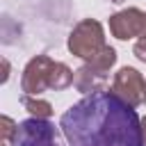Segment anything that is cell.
<instances>
[{
	"label": "cell",
	"mask_w": 146,
	"mask_h": 146,
	"mask_svg": "<svg viewBox=\"0 0 146 146\" xmlns=\"http://www.w3.org/2000/svg\"><path fill=\"white\" fill-rule=\"evenodd\" d=\"M68 146H146L141 119L114 91H94L73 103L59 119Z\"/></svg>",
	"instance_id": "1"
},
{
	"label": "cell",
	"mask_w": 146,
	"mask_h": 146,
	"mask_svg": "<svg viewBox=\"0 0 146 146\" xmlns=\"http://www.w3.org/2000/svg\"><path fill=\"white\" fill-rule=\"evenodd\" d=\"M66 46H68V52L89 62L94 59L107 43H105V30H103V23H98L96 18H82L68 34L66 39Z\"/></svg>",
	"instance_id": "2"
},
{
	"label": "cell",
	"mask_w": 146,
	"mask_h": 146,
	"mask_svg": "<svg viewBox=\"0 0 146 146\" xmlns=\"http://www.w3.org/2000/svg\"><path fill=\"white\" fill-rule=\"evenodd\" d=\"M11 146H59L57 128L48 119L30 116L18 123V130H16Z\"/></svg>",
	"instance_id": "3"
},
{
	"label": "cell",
	"mask_w": 146,
	"mask_h": 146,
	"mask_svg": "<svg viewBox=\"0 0 146 146\" xmlns=\"http://www.w3.org/2000/svg\"><path fill=\"white\" fill-rule=\"evenodd\" d=\"M112 91L116 96H121L128 105L132 107H141L146 105V80L144 75L132 68V66H121L116 73H114V80H112Z\"/></svg>",
	"instance_id": "4"
},
{
	"label": "cell",
	"mask_w": 146,
	"mask_h": 146,
	"mask_svg": "<svg viewBox=\"0 0 146 146\" xmlns=\"http://www.w3.org/2000/svg\"><path fill=\"white\" fill-rule=\"evenodd\" d=\"M107 25H110V34L119 41H128L132 36L146 39V11L137 7H128L112 14Z\"/></svg>",
	"instance_id": "5"
},
{
	"label": "cell",
	"mask_w": 146,
	"mask_h": 146,
	"mask_svg": "<svg viewBox=\"0 0 146 146\" xmlns=\"http://www.w3.org/2000/svg\"><path fill=\"white\" fill-rule=\"evenodd\" d=\"M55 66V59H50L48 55H34L21 75V89L23 94L30 96H39L41 91L50 89V71Z\"/></svg>",
	"instance_id": "6"
},
{
	"label": "cell",
	"mask_w": 146,
	"mask_h": 146,
	"mask_svg": "<svg viewBox=\"0 0 146 146\" xmlns=\"http://www.w3.org/2000/svg\"><path fill=\"white\" fill-rule=\"evenodd\" d=\"M107 84V73L98 71L96 66H91L89 62H84L80 68H75L73 75V87L80 94H94V91H103Z\"/></svg>",
	"instance_id": "7"
},
{
	"label": "cell",
	"mask_w": 146,
	"mask_h": 146,
	"mask_svg": "<svg viewBox=\"0 0 146 146\" xmlns=\"http://www.w3.org/2000/svg\"><path fill=\"white\" fill-rule=\"evenodd\" d=\"M73 75H75V71H71L64 62H55V66L50 71V89L52 91L68 89L73 84Z\"/></svg>",
	"instance_id": "8"
},
{
	"label": "cell",
	"mask_w": 146,
	"mask_h": 146,
	"mask_svg": "<svg viewBox=\"0 0 146 146\" xmlns=\"http://www.w3.org/2000/svg\"><path fill=\"white\" fill-rule=\"evenodd\" d=\"M21 105L36 119H50L52 116V105L39 96H30V94H23L21 96Z\"/></svg>",
	"instance_id": "9"
},
{
	"label": "cell",
	"mask_w": 146,
	"mask_h": 146,
	"mask_svg": "<svg viewBox=\"0 0 146 146\" xmlns=\"http://www.w3.org/2000/svg\"><path fill=\"white\" fill-rule=\"evenodd\" d=\"M89 64L91 66H96L98 71H103V73H110V68L116 64V50L112 48V46H105L94 59H89Z\"/></svg>",
	"instance_id": "10"
},
{
	"label": "cell",
	"mask_w": 146,
	"mask_h": 146,
	"mask_svg": "<svg viewBox=\"0 0 146 146\" xmlns=\"http://www.w3.org/2000/svg\"><path fill=\"white\" fill-rule=\"evenodd\" d=\"M16 130H18V123L11 116L2 114L0 116V144H11L16 137Z\"/></svg>",
	"instance_id": "11"
},
{
	"label": "cell",
	"mask_w": 146,
	"mask_h": 146,
	"mask_svg": "<svg viewBox=\"0 0 146 146\" xmlns=\"http://www.w3.org/2000/svg\"><path fill=\"white\" fill-rule=\"evenodd\" d=\"M132 55H135L139 62L146 64V39H139V41L132 46Z\"/></svg>",
	"instance_id": "12"
},
{
	"label": "cell",
	"mask_w": 146,
	"mask_h": 146,
	"mask_svg": "<svg viewBox=\"0 0 146 146\" xmlns=\"http://www.w3.org/2000/svg\"><path fill=\"white\" fill-rule=\"evenodd\" d=\"M2 71H5V73H2V82H7V80H9V62H7V59H2Z\"/></svg>",
	"instance_id": "13"
},
{
	"label": "cell",
	"mask_w": 146,
	"mask_h": 146,
	"mask_svg": "<svg viewBox=\"0 0 146 146\" xmlns=\"http://www.w3.org/2000/svg\"><path fill=\"white\" fill-rule=\"evenodd\" d=\"M141 132H144V144H146V116L141 119Z\"/></svg>",
	"instance_id": "14"
},
{
	"label": "cell",
	"mask_w": 146,
	"mask_h": 146,
	"mask_svg": "<svg viewBox=\"0 0 146 146\" xmlns=\"http://www.w3.org/2000/svg\"><path fill=\"white\" fill-rule=\"evenodd\" d=\"M110 2H114V5H121V2H125V0H110Z\"/></svg>",
	"instance_id": "15"
}]
</instances>
